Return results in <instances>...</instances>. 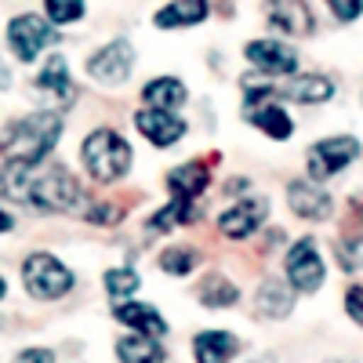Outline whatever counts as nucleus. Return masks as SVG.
I'll use <instances>...</instances> for the list:
<instances>
[{"instance_id":"obj_29","label":"nucleus","mask_w":363,"mask_h":363,"mask_svg":"<svg viewBox=\"0 0 363 363\" xmlns=\"http://www.w3.org/2000/svg\"><path fill=\"white\" fill-rule=\"evenodd\" d=\"M345 313L363 327V287H349L345 291Z\"/></svg>"},{"instance_id":"obj_7","label":"nucleus","mask_w":363,"mask_h":363,"mask_svg":"<svg viewBox=\"0 0 363 363\" xmlns=\"http://www.w3.org/2000/svg\"><path fill=\"white\" fill-rule=\"evenodd\" d=\"M131 69H135V48L128 40H113V44H106L102 51H95V55L87 58L91 80L109 84V87L124 84L131 77Z\"/></svg>"},{"instance_id":"obj_11","label":"nucleus","mask_w":363,"mask_h":363,"mask_svg":"<svg viewBox=\"0 0 363 363\" xmlns=\"http://www.w3.org/2000/svg\"><path fill=\"white\" fill-rule=\"evenodd\" d=\"M287 203L298 218H306V222H327L330 215H335V200H330L316 182H291L287 186Z\"/></svg>"},{"instance_id":"obj_12","label":"nucleus","mask_w":363,"mask_h":363,"mask_svg":"<svg viewBox=\"0 0 363 363\" xmlns=\"http://www.w3.org/2000/svg\"><path fill=\"white\" fill-rule=\"evenodd\" d=\"M269 26L287 37H309L313 33V11L306 0H269Z\"/></svg>"},{"instance_id":"obj_3","label":"nucleus","mask_w":363,"mask_h":363,"mask_svg":"<svg viewBox=\"0 0 363 363\" xmlns=\"http://www.w3.org/2000/svg\"><path fill=\"white\" fill-rule=\"evenodd\" d=\"M22 284L37 301H58L77 287V277H73V269L66 262L37 251V255H29L22 262Z\"/></svg>"},{"instance_id":"obj_1","label":"nucleus","mask_w":363,"mask_h":363,"mask_svg":"<svg viewBox=\"0 0 363 363\" xmlns=\"http://www.w3.org/2000/svg\"><path fill=\"white\" fill-rule=\"evenodd\" d=\"M62 138L58 113H29L0 131V157L11 164H40Z\"/></svg>"},{"instance_id":"obj_27","label":"nucleus","mask_w":363,"mask_h":363,"mask_svg":"<svg viewBox=\"0 0 363 363\" xmlns=\"http://www.w3.org/2000/svg\"><path fill=\"white\" fill-rule=\"evenodd\" d=\"M44 11L51 26H69L84 18V0H44Z\"/></svg>"},{"instance_id":"obj_4","label":"nucleus","mask_w":363,"mask_h":363,"mask_svg":"<svg viewBox=\"0 0 363 363\" xmlns=\"http://www.w3.org/2000/svg\"><path fill=\"white\" fill-rule=\"evenodd\" d=\"M359 153H363V145H359L352 135H338V138H323V142H316V145L309 149L306 164H309L313 182H323V178L342 174Z\"/></svg>"},{"instance_id":"obj_19","label":"nucleus","mask_w":363,"mask_h":363,"mask_svg":"<svg viewBox=\"0 0 363 363\" xmlns=\"http://www.w3.org/2000/svg\"><path fill=\"white\" fill-rule=\"evenodd\" d=\"M255 309L265 320H287L291 309H294V291L284 280H265L255 294Z\"/></svg>"},{"instance_id":"obj_25","label":"nucleus","mask_w":363,"mask_h":363,"mask_svg":"<svg viewBox=\"0 0 363 363\" xmlns=\"http://www.w3.org/2000/svg\"><path fill=\"white\" fill-rule=\"evenodd\" d=\"M106 294L113 301H124V298H135V291L142 287V277L131 269V265H120V269H106Z\"/></svg>"},{"instance_id":"obj_17","label":"nucleus","mask_w":363,"mask_h":363,"mask_svg":"<svg viewBox=\"0 0 363 363\" xmlns=\"http://www.w3.org/2000/svg\"><path fill=\"white\" fill-rule=\"evenodd\" d=\"M211 15L207 0H171L167 8H160L153 15L157 29H186V26H200Z\"/></svg>"},{"instance_id":"obj_8","label":"nucleus","mask_w":363,"mask_h":363,"mask_svg":"<svg viewBox=\"0 0 363 363\" xmlns=\"http://www.w3.org/2000/svg\"><path fill=\"white\" fill-rule=\"evenodd\" d=\"M244 55H247V62H251L255 69H262V73H269V77H287V73L298 69V51H294L291 44H284V40H272V37L251 40V44L244 48Z\"/></svg>"},{"instance_id":"obj_32","label":"nucleus","mask_w":363,"mask_h":363,"mask_svg":"<svg viewBox=\"0 0 363 363\" xmlns=\"http://www.w3.org/2000/svg\"><path fill=\"white\" fill-rule=\"evenodd\" d=\"M11 80H8V69H4V62H0V91H4Z\"/></svg>"},{"instance_id":"obj_18","label":"nucleus","mask_w":363,"mask_h":363,"mask_svg":"<svg viewBox=\"0 0 363 363\" xmlns=\"http://www.w3.org/2000/svg\"><path fill=\"white\" fill-rule=\"evenodd\" d=\"M207 186H211V174H207V164L203 160L182 164V167H174L167 174V193L171 196H182V200H196Z\"/></svg>"},{"instance_id":"obj_5","label":"nucleus","mask_w":363,"mask_h":363,"mask_svg":"<svg viewBox=\"0 0 363 363\" xmlns=\"http://www.w3.org/2000/svg\"><path fill=\"white\" fill-rule=\"evenodd\" d=\"M55 40H58V33L40 15H18L8 22V44H11L18 62H37V55L44 48H51Z\"/></svg>"},{"instance_id":"obj_14","label":"nucleus","mask_w":363,"mask_h":363,"mask_svg":"<svg viewBox=\"0 0 363 363\" xmlns=\"http://www.w3.org/2000/svg\"><path fill=\"white\" fill-rule=\"evenodd\" d=\"M113 316L124 323V327L138 330V335H149V338H164V335H167V320H164L153 306H142V301H135V298L116 301Z\"/></svg>"},{"instance_id":"obj_23","label":"nucleus","mask_w":363,"mask_h":363,"mask_svg":"<svg viewBox=\"0 0 363 363\" xmlns=\"http://www.w3.org/2000/svg\"><path fill=\"white\" fill-rule=\"evenodd\" d=\"M196 222V203L193 200H182V196H171V203H164L153 218H149V229L153 233H167L174 225H189Z\"/></svg>"},{"instance_id":"obj_31","label":"nucleus","mask_w":363,"mask_h":363,"mask_svg":"<svg viewBox=\"0 0 363 363\" xmlns=\"http://www.w3.org/2000/svg\"><path fill=\"white\" fill-rule=\"evenodd\" d=\"M15 229V215H8L4 207H0V233H11Z\"/></svg>"},{"instance_id":"obj_2","label":"nucleus","mask_w":363,"mask_h":363,"mask_svg":"<svg viewBox=\"0 0 363 363\" xmlns=\"http://www.w3.org/2000/svg\"><path fill=\"white\" fill-rule=\"evenodd\" d=\"M80 160L87 167L91 178H99V182H116V178H124L135 164V153H131V145L120 138L116 131L109 128H99V131H91L84 138V149H80Z\"/></svg>"},{"instance_id":"obj_16","label":"nucleus","mask_w":363,"mask_h":363,"mask_svg":"<svg viewBox=\"0 0 363 363\" xmlns=\"http://www.w3.org/2000/svg\"><path fill=\"white\" fill-rule=\"evenodd\" d=\"M193 356L200 363H225L240 356V338L229 330H203L193 338Z\"/></svg>"},{"instance_id":"obj_6","label":"nucleus","mask_w":363,"mask_h":363,"mask_svg":"<svg viewBox=\"0 0 363 363\" xmlns=\"http://www.w3.org/2000/svg\"><path fill=\"white\" fill-rule=\"evenodd\" d=\"M323 277H327V265L316 251V240H298V244L287 251V280L294 291H306V294H316L323 287Z\"/></svg>"},{"instance_id":"obj_9","label":"nucleus","mask_w":363,"mask_h":363,"mask_svg":"<svg viewBox=\"0 0 363 363\" xmlns=\"http://www.w3.org/2000/svg\"><path fill=\"white\" fill-rule=\"evenodd\" d=\"M135 128L157 149H171L182 135L189 131V124L182 116H174V109H149V106L135 113Z\"/></svg>"},{"instance_id":"obj_15","label":"nucleus","mask_w":363,"mask_h":363,"mask_svg":"<svg viewBox=\"0 0 363 363\" xmlns=\"http://www.w3.org/2000/svg\"><path fill=\"white\" fill-rule=\"evenodd\" d=\"M244 120L255 124L258 131H265L269 138L277 142H287L294 135V124L284 106H277V99H265V102H255V106H244Z\"/></svg>"},{"instance_id":"obj_33","label":"nucleus","mask_w":363,"mask_h":363,"mask_svg":"<svg viewBox=\"0 0 363 363\" xmlns=\"http://www.w3.org/2000/svg\"><path fill=\"white\" fill-rule=\"evenodd\" d=\"M4 294H8V284H4V277H0V301H4Z\"/></svg>"},{"instance_id":"obj_26","label":"nucleus","mask_w":363,"mask_h":363,"mask_svg":"<svg viewBox=\"0 0 363 363\" xmlns=\"http://www.w3.org/2000/svg\"><path fill=\"white\" fill-rule=\"evenodd\" d=\"M160 269L171 272V277H189L196 269V251L193 247H167L160 255Z\"/></svg>"},{"instance_id":"obj_24","label":"nucleus","mask_w":363,"mask_h":363,"mask_svg":"<svg viewBox=\"0 0 363 363\" xmlns=\"http://www.w3.org/2000/svg\"><path fill=\"white\" fill-rule=\"evenodd\" d=\"M200 301H203L207 309H229V306H236V301H240V291L225 277H207L203 287H200Z\"/></svg>"},{"instance_id":"obj_10","label":"nucleus","mask_w":363,"mask_h":363,"mask_svg":"<svg viewBox=\"0 0 363 363\" xmlns=\"http://www.w3.org/2000/svg\"><path fill=\"white\" fill-rule=\"evenodd\" d=\"M265 218H269V200L255 196V200H240L229 211H222V215H218V229L229 240H244V236H255Z\"/></svg>"},{"instance_id":"obj_30","label":"nucleus","mask_w":363,"mask_h":363,"mask_svg":"<svg viewBox=\"0 0 363 363\" xmlns=\"http://www.w3.org/2000/svg\"><path fill=\"white\" fill-rule=\"evenodd\" d=\"M15 359H22V363H33V359H55V352H51V349H22V352H15Z\"/></svg>"},{"instance_id":"obj_21","label":"nucleus","mask_w":363,"mask_h":363,"mask_svg":"<svg viewBox=\"0 0 363 363\" xmlns=\"http://www.w3.org/2000/svg\"><path fill=\"white\" fill-rule=\"evenodd\" d=\"M284 95L291 102H301V106H320L327 99H335V80H327L320 73H306V77H294L284 87Z\"/></svg>"},{"instance_id":"obj_28","label":"nucleus","mask_w":363,"mask_h":363,"mask_svg":"<svg viewBox=\"0 0 363 363\" xmlns=\"http://www.w3.org/2000/svg\"><path fill=\"white\" fill-rule=\"evenodd\" d=\"M327 8L338 22H356L363 15V0H327Z\"/></svg>"},{"instance_id":"obj_22","label":"nucleus","mask_w":363,"mask_h":363,"mask_svg":"<svg viewBox=\"0 0 363 363\" xmlns=\"http://www.w3.org/2000/svg\"><path fill=\"white\" fill-rule=\"evenodd\" d=\"M116 359L124 363H157V359H167V352L160 349V338H149V335H135L131 338H120L116 342Z\"/></svg>"},{"instance_id":"obj_20","label":"nucleus","mask_w":363,"mask_h":363,"mask_svg":"<svg viewBox=\"0 0 363 363\" xmlns=\"http://www.w3.org/2000/svg\"><path fill=\"white\" fill-rule=\"evenodd\" d=\"M186 99H189V91L178 77H157L142 87V102L149 109H178V106H186Z\"/></svg>"},{"instance_id":"obj_13","label":"nucleus","mask_w":363,"mask_h":363,"mask_svg":"<svg viewBox=\"0 0 363 363\" xmlns=\"http://www.w3.org/2000/svg\"><path fill=\"white\" fill-rule=\"evenodd\" d=\"M37 87H40V95L62 102V106H69V102L77 99V84H73V77H69L66 55H48V58H44V69L37 73Z\"/></svg>"}]
</instances>
